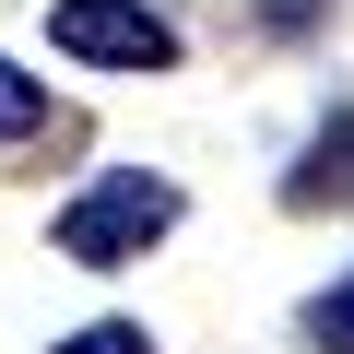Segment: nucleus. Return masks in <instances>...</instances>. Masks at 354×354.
Instances as JSON below:
<instances>
[{
	"instance_id": "1",
	"label": "nucleus",
	"mask_w": 354,
	"mask_h": 354,
	"mask_svg": "<svg viewBox=\"0 0 354 354\" xmlns=\"http://www.w3.org/2000/svg\"><path fill=\"white\" fill-rule=\"evenodd\" d=\"M165 225H177V177H153V165H106L95 189L48 225V248H59L71 272H130Z\"/></svg>"
},
{
	"instance_id": "2",
	"label": "nucleus",
	"mask_w": 354,
	"mask_h": 354,
	"mask_svg": "<svg viewBox=\"0 0 354 354\" xmlns=\"http://www.w3.org/2000/svg\"><path fill=\"white\" fill-rule=\"evenodd\" d=\"M48 48L83 59V71H177V24L142 12V0H59V12H48Z\"/></svg>"
},
{
	"instance_id": "3",
	"label": "nucleus",
	"mask_w": 354,
	"mask_h": 354,
	"mask_svg": "<svg viewBox=\"0 0 354 354\" xmlns=\"http://www.w3.org/2000/svg\"><path fill=\"white\" fill-rule=\"evenodd\" d=\"M283 201H295V213H319V201H354V118H330V130L307 142V165L283 177Z\"/></svg>"
},
{
	"instance_id": "4",
	"label": "nucleus",
	"mask_w": 354,
	"mask_h": 354,
	"mask_svg": "<svg viewBox=\"0 0 354 354\" xmlns=\"http://www.w3.org/2000/svg\"><path fill=\"white\" fill-rule=\"evenodd\" d=\"M24 130H48V83L0 59V142H24Z\"/></svg>"
},
{
	"instance_id": "5",
	"label": "nucleus",
	"mask_w": 354,
	"mask_h": 354,
	"mask_svg": "<svg viewBox=\"0 0 354 354\" xmlns=\"http://www.w3.org/2000/svg\"><path fill=\"white\" fill-rule=\"evenodd\" d=\"M307 342H319V354H354V272H342V283L307 307Z\"/></svg>"
},
{
	"instance_id": "6",
	"label": "nucleus",
	"mask_w": 354,
	"mask_h": 354,
	"mask_svg": "<svg viewBox=\"0 0 354 354\" xmlns=\"http://www.w3.org/2000/svg\"><path fill=\"white\" fill-rule=\"evenodd\" d=\"M48 354H153V330H142V319H95V330H71V342H48Z\"/></svg>"
}]
</instances>
